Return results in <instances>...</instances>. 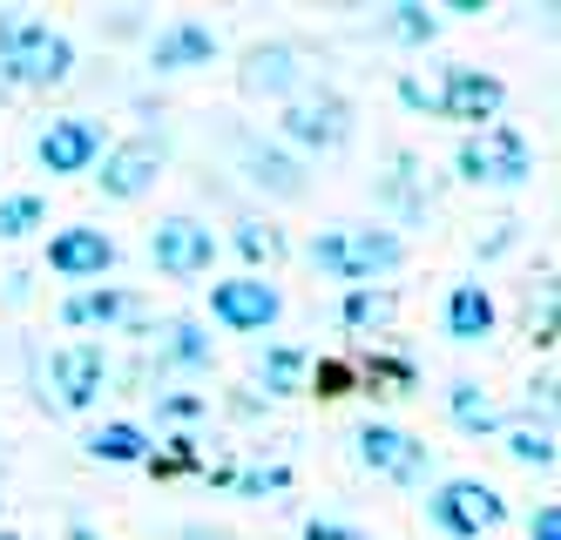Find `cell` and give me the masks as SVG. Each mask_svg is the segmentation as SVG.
<instances>
[{
	"mask_svg": "<svg viewBox=\"0 0 561 540\" xmlns=\"http://www.w3.org/2000/svg\"><path fill=\"white\" fill-rule=\"evenodd\" d=\"M426 520L447 533V540H480V533L507 527V501H501L488 480H439L426 493Z\"/></svg>",
	"mask_w": 561,
	"mask_h": 540,
	"instance_id": "2",
	"label": "cell"
},
{
	"mask_svg": "<svg viewBox=\"0 0 561 540\" xmlns=\"http://www.w3.org/2000/svg\"><path fill=\"white\" fill-rule=\"evenodd\" d=\"M102 386H108V352L102 345H61V352H48V392H55V405L61 412H89L95 399H102Z\"/></svg>",
	"mask_w": 561,
	"mask_h": 540,
	"instance_id": "11",
	"label": "cell"
},
{
	"mask_svg": "<svg viewBox=\"0 0 561 540\" xmlns=\"http://www.w3.org/2000/svg\"><path fill=\"white\" fill-rule=\"evenodd\" d=\"M237 89H244L251 102H298L311 89V68H305V48H291V41H257V48H244V68H237Z\"/></svg>",
	"mask_w": 561,
	"mask_h": 540,
	"instance_id": "6",
	"label": "cell"
},
{
	"mask_svg": "<svg viewBox=\"0 0 561 540\" xmlns=\"http://www.w3.org/2000/svg\"><path fill=\"white\" fill-rule=\"evenodd\" d=\"M514 230H520V223H514V217H501V223H494L488 237H480V257H501L507 243H514Z\"/></svg>",
	"mask_w": 561,
	"mask_h": 540,
	"instance_id": "35",
	"label": "cell"
},
{
	"mask_svg": "<svg viewBox=\"0 0 561 540\" xmlns=\"http://www.w3.org/2000/svg\"><path fill=\"white\" fill-rule=\"evenodd\" d=\"M407 264V243L386 223H366V230H339V284H379L386 271Z\"/></svg>",
	"mask_w": 561,
	"mask_h": 540,
	"instance_id": "13",
	"label": "cell"
},
{
	"mask_svg": "<svg viewBox=\"0 0 561 540\" xmlns=\"http://www.w3.org/2000/svg\"><path fill=\"white\" fill-rule=\"evenodd\" d=\"M230 243H237V257H244V264H277V257H285V230H271V223H257V217L237 223Z\"/></svg>",
	"mask_w": 561,
	"mask_h": 540,
	"instance_id": "25",
	"label": "cell"
},
{
	"mask_svg": "<svg viewBox=\"0 0 561 540\" xmlns=\"http://www.w3.org/2000/svg\"><path fill=\"white\" fill-rule=\"evenodd\" d=\"M210 331L196 318H170L163 331H156V371H204L210 365Z\"/></svg>",
	"mask_w": 561,
	"mask_h": 540,
	"instance_id": "18",
	"label": "cell"
},
{
	"mask_svg": "<svg viewBox=\"0 0 561 540\" xmlns=\"http://www.w3.org/2000/svg\"><path fill=\"white\" fill-rule=\"evenodd\" d=\"M528 540H561V507H535V520H528Z\"/></svg>",
	"mask_w": 561,
	"mask_h": 540,
	"instance_id": "36",
	"label": "cell"
},
{
	"mask_svg": "<svg viewBox=\"0 0 561 540\" xmlns=\"http://www.w3.org/2000/svg\"><path fill=\"white\" fill-rule=\"evenodd\" d=\"M277 129H285V149H318V156H339L352 142V102L332 95V89H305L298 102H285L277 115Z\"/></svg>",
	"mask_w": 561,
	"mask_h": 540,
	"instance_id": "4",
	"label": "cell"
},
{
	"mask_svg": "<svg viewBox=\"0 0 561 540\" xmlns=\"http://www.w3.org/2000/svg\"><path fill=\"white\" fill-rule=\"evenodd\" d=\"M528 331H535L541 352L554 345V331H561V324H554V277H541V311H528Z\"/></svg>",
	"mask_w": 561,
	"mask_h": 540,
	"instance_id": "34",
	"label": "cell"
},
{
	"mask_svg": "<svg viewBox=\"0 0 561 540\" xmlns=\"http://www.w3.org/2000/svg\"><path fill=\"white\" fill-rule=\"evenodd\" d=\"M183 540H230L224 527H183Z\"/></svg>",
	"mask_w": 561,
	"mask_h": 540,
	"instance_id": "38",
	"label": "cell"
},
{
	"mask_svg": "<svg viewBox=\"0 0 561 540\" xmlns=\"http://www.w3.org/2000/svg\"><path fill=\"white\" fill-rule=\"evenodd\" d=\"M399 102H407L413 115H447V102H439V74H420V68L399 74Z\"/></svg>",
	"mask_w": 561,
	"mask_h": 540,
	"instance_id": "28",
	"label": "cell"
},
{
	"mask_svg": "<svg viewBox=\"0 0 561 540\" xmlns=\"http://www.w3.org/2000/svg\"><path fill=\"white\" fill-rule=\"evenodd\" d=\"M68 540H102V533H95L89 520H75V527H68Z\"/></svg>",
	"mask_w": 561,
	"mask_h": 540,
	"instance_id": "39",
	"label": "cell"
},
{
	"mask_svg": "<svg viewBox=\"0 0 561 540\" xmlns=\"http://www.w3.org/2000/svg\"><path fill=\"white\" fill-rule=\"evenodd\" d=\"M366 379L373 386H392V392H413V365L407 358H366Z\"/></svg>",
	"mask_w": 561,
	"mask_h": 540,
	"instance_id": "33",
	"label": "cell"
},
{
	"mask_svg": "<svg viewBox=\"0 0 561 540\" xmlns=\"http://www.w3.org/2000/svg\"><path fill=\"white\" fill-rule=\"evenodd\" d=\"M48 271H55V277H75V284L108 277V271H115V237L95 230V223H68V230H55V243H48Z\"/></svg>",
	"mask_w": 561,
	"mask_h": 540,
	"instance_id": "14",
	"label": "cell"
},
{
	"mask_svg": "<svg viewBox=\"0 0 561 540\" xmlns=\"http://www.w3.org/2000/svg\"><path fill=\"white\" fill-rule=\"evenodd\" d=\"M230 486L244 493V501H264V493H285V486H291V467H285V460H271V467H244V473H230Z\"/></svg>",
	"mask_w": 561,
	"mask_h": 540,
	"instance_id": "29",
	"label": "cell"
},
{
	"mask_svg": "<svg viewBox=\"0 0 561 540\" xmlns=\"http://www.w3.org/2000/svg\"><path fill=\"white\" fill-rule=\"evenodd\" d=\"M149 264L163 277H204L217 264V230L204 217H163L149 230Z\"/></svg>",
	"mask_w": 561,
	"mask_h": 540,
	"instance_id": "9",
	"label": "cell"
},
{
	"mask_svg": "<svg viewBox=\"0 0 561 540\" xmlns=\"http://www.w3.org/2000/svg\"><path fill=\"white\" fill-rule=\"evenodd\" d=\"M75 74V41L34 14L0 8V89H61Z\"/></svg>",
	"mask_w": 561,
	"mask_h": 540,
	"instance_id": "1",
	"label": "cell"
},
{
	"mask_svg": "<svg viewBox=\"0 0 561 540\" xmlns=\"http://www.w3.org/2000/svg\"><path fill=\"white\" fill-rule=\"evenodd\" d=\"M0 102H8V89H0Z\"/></svg>",
	"mask_w": 561,
	"mask_h": 540,
	"instance_id": "41",
	"label": "cell"
},
{
	"mask_svg": "<svg viewBox=\"0 0 561 540\" xmlns=\"http://www.w3.org/2000/svg\"><path fill=\"white\" fill-rule=\"evenodd\" d=\"M163 162H170V142L163 136H129V142H108L102 156H95V189L108 196V203H136V196H149L156 183H163Z\"/></svg>",
	"mask_w": 561,
	"mask_h": 540,
	"instance_id": "5",
	"label": "cell"
},
{
	"mask_svg": "<svg viewBox=\"0 0 561 540\" xmlns=\"http://www.w3.org/2000/svg\"><path fill=\"white\" fill-rule=\"evenodd\" d=\"M298 540H358V533H352L345 520H305V533H298Z\"/></svg>",
	"mask_w": 561,
	"mask_h": 540,
	"instance_id": "37",
	"label": "cell"
},
{
	"mask_svg": "<svg viewBox=\"0 0 561 540\" xmlns=\"http://www.w3.org/2000/svg\"><path fill=\"white\" fill-rule=\"evenodd\" d=\"M392 318H399V298H392L386 284H352L345 305H339V324L358 331V338H379V331H392Z\"/></svg>",
	"mask_w": 561,
	"mask_h": 540,
	"instance_id": "20",
	"label": "cell"
},
{
	"mask_svg": "<svg viewBox=\"0 0 561 540\" xmlns=\"http://www.w3.org/2000/svg\"><path fill=\"white\" fill-rule=\"evenodd\" d=\"M379 203H392L407 223H420L426 217V189H420V162L399 149L392 162H386V176H379Z\"/></svg>",
	"mask_w": 561,
	"mask_h": 540,
	"instance_id": "21",
	"label": "cell"
},
{
	"mask_svg": "<svg viewBox=\"0 0 561 540\" xmlns=\"http://www.w3.org/2000/svg\"><path fill=\"white\" fill-rule=\"evenodd\" d=\"M89 460L136 467V460H149V433H142V426H129V420H108V426H95V433H89Z\"/></svg>",
	"mask_w": 561,
	"mask_h": 540,
	"instance_id": "23",
	"label": "cell"
},
{
	"mask_svg": "<svg viewBox=\"0 0 561 540\" xmlns=\"http://www.w3.org/2000/svg\"><path fill=\"white\" fill-rule=\"evenodd\" d=\"M447 338H460V345L494 338V298H488V284H454L447 290Z\"/></svg>",
	"mask_w": 561,
	"mask_h": 540,
	"instance_id": "19",
	"label": "cell"
},
{
	"mask_svg": "<svg viewBox=\"0 0 561 540\" xmlns=\"http://www.w3.org/2000/svg\"><path fill=\"white\" fill-rule=\"evenodd\" d=\"M237 170H244L251 189L264 196H305V162L285 149V142H264V136H237Z\"/></svg>",
	"mask_w": 561,
	"mask_h": 540,
	"instance_id": "15",
	"label": "cell"
},
{
	"mask_svg": "<svg viewBox=\"0 0 561 540\" xmlns=\"http://www.w3.org/2000/svg\"><path fill=\"white\" fill-rule=\"evenodd\" d=\"M358 467H373V473L392 480V486H420V480L433 473V446L413 439L407 426L373 420V426H358Z\"/></svg>",
	"mask_w": 561,
	"mask_h": 540,
	"instance_id": "7",
	"label": "cell"
},
{
	"mask_svg": "<svg viewBox=\"0 0 561 540\" xmlns=\"http://www.w3.org/2000/svg\"><path fill=\"white\" fill-rule=\"evenodd\" d=\"M149 399H156V420H170V426L204 420V399H196V392H149Z\"/></svg>",
	"mask_w": 561,
	"mask_h": 540,
	"instance_id": "31",
	"label": "cell"
},
{
	"mask_svg": "<svg viewBox=\"0 0 561 540\" xmlns=\"http://www.w3.org/2000/svg\"><path fill=\"white\" fill-rule=\"evenodd\" d=\"M507 452L520 467H554V426H507Z\"/></svg>",
	"mask_w": 561,
	"mask_h": 540,
	"instance_id": "27",
	"label": "cell"
},
{
	"mask_svg": "<svg viewBox=\"0 0 561 540\" xmlns=\"http://www.w3.org/2000/svg\"><path fill=\"white\" fill-rule=\"evenodd\" d=\"M386 34H392V41H413V48H426V41L439 34V14L420 8V0H399V8H386Z\"/></svg>",
	"mask_w": 561,
	"mask_h": 540,
	"instance_id": "26",
	"label": "cell"
},
{
	"mask_svg": "<svg viewBox=\"0 0 561 540\" xmlns=\"http://www.w3.org/2000/svg\"><path fill=\"white\" fill-rule=\"evenodd\" d=\"M0 540H21V533H0Z\"/></svg>",
	"mask_w": 561,
	"mask_h": 540,
	"instance_id": "40",
	"label": "cell"
},
{
	"mask_svg": "<svg viewBox=\"0 0 561 540\" xmlns=\"http://www.w3.org/2000/svg\"><path fill=\"white\" fill-rule=\"evenodd\" d=\"M61 324H75V331L142 324V305H136V290H123V284H82V290H75V298L61 305Z\"/></svg>",
	"mask_w": 561,
	"mask_h": 540,
	"instance_id": "16",
	"label": "cell"
},
{
	"mask_svg": "<svg viewBox=\"0 0 561 540\" xmlns=\"http://www.w3.org/2000/svg\"><path fill=\"white\" fill-rule=\"evenodd\" d=\"M217 61V34L204 27V21H170V27H156V41H149V68L156 74H183V68H210Z\"/></svg>",
	"mask_w": 561,
	"mask_h": 540,
	"instance_id": "17",
	"label": "cell"
},
{
	"mask_svg": "<svg viewBox=\"0 0 561 540\" xmlns=\"http://www.w3.org/2000/svg\"><path fill=\"white\" fill-rule=\"evenodd\" d=\"M454 170H460V183H501V189H514V183L535 176V156H528V136H520L514 122H494V129H480V136H467L454 149Z\"/></svg>",
	"mask_w": 561,
	"mask_h": 540,
	"instance_id": "3",
	"label": "cell"
},
{
	"mask_svg": "<svg viewBox=\"0 0 561 540\" xmlns=\"http://www.w3.org/2000/svg\"><path fill=\"white\" fill-rule=\"evenodd\" d=\"M305 371H311V358L298 345H271L257 358V386H264V399H291V392H305Z\"/></svg>",
	"mask_w": 561,
	"mask_h": 540,
	"instance_id": "24",
	"label": "cell"
},
{
	"mask_svg": "<svg viewBox=\"0 0 561 540\" xmlns=\"http://www.w3.org/2000/svg\"><path fill=\"white\" fill-rule=\"evenodd\" d=\"M149 467H156V473L170 480V473H190V467H204V452H196V439H183V433H176V439H170L163 452H156Z\"/></svg>",
	"mask_w": 561,
	"mask_h": 540,
	"instance_id": "32",
	"label": "cell"
},
{
	"mask_svg": "<svg viewBox=\"0 0 561 540\" xmlns=\"http://www.w3.org/2000/svg\"><path fill=\"white\" fill-rule=\"evenodd\" d=\"M108 149V136H102V122H89V115H55L42 136H34V162H42L48 176H82V170H95V156Z\"/></svg>",
	"mask_w": 561,
	"mask_h": 540,
	"instance_id": "10",
	"label": "cell"
},
{
	"mask_svg": "<svg viewBox=\"0 0 561 540\" xmlns=\"http://www.w3.org/2000/svg\"><path fill=\"white\" fill-rule=\"evenodd\" d=\"M210 318L224 331H271L277 318H285V290H277L271 277H257V271L224 277V284H210Z\"/></svg>",
	"mask_w": 561,
	"mask_h": 540,
	"instance_id": "8",
	"label": "cell"
},
{
	"mask_svg": "<svg viewBox=\"0 0 561 540\" xmlns=\"http://www.w3.org/2000/svg\"><path fill=\"white\" fill-rule=\"evenodd\" d=\"M439 102H447V122H467V129L480 136V129H494V122H501L507 89H501V74L460 61V68H439Z\"/></svg>",
	"mask_w": 561,
	"mask_h": 540,
	"instance_id": "12",
	"label": "cell"
},
{
	"mask_svg": "<svg viewBox=\"0 0 561 540\" xmlns=\"http://www.w3.org/2000/svg\"><path fill=\"white\" fill-rule=\"evenodd\" d=\"M42 223V196H0V237H27Z\"/></svg>",
	"mask_w": 561,
	"mask_h": 540,
	"instance_id": "30",
	"label": "cell"
},
{
	"mask_svg": "<svg viewBox=\"0 0 561 540\" xmlns=\"http://www.w3.org/2000/svg\"><path fill=\"white\" fill-rule=\"evenodd\" d=\"M447 412H454V426L460 433H501V405L488 399V386H473V379H454L447 386Z\"/></svg>",
	"mask_w": 561,
	"mask_h": 540,
	"instance_id": "22",
	"label": "cell"
}]
</instances>
